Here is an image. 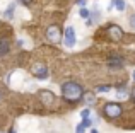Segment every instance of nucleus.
Wrapping results in <instances>:
<instances>
[{
  "label": "nucleus",
  "mask_w": 135,
  "mask_h": 133,
  "mask_svg": "<svg viewBox=\"0 0 135 133\" xmlns=\"http://www.w3.org/2000/svg\"><path fill=\"white\" fill-rule=\"evenodd\" d=\"M62 96H63V99H67L69 103H77V101L84 96V90L77 82H65L62 85Z\"/></svg>",
  "instance_id": "1"
},
{
  "label": "nucleus",
  "mask_w": 135,
  "mask_h": 133,
  "mask_svg": "<svg viewBox=\"0 0 135 133\" xmlns=\"http://www.w3.org/2000/svg\"><path fill=\"white\" fill-rule=\"evenodd\" d=\"M46 38L51 41L53 44H58L62 41V31H60L58 26H50L48 31H46Z\"/></svg>",
  "instance_id": "2"
},
{
  "label": "nucleus",
  "mask_w": 135,
  "mask_h": 133,
  "mask_svg": "<svg viewBox=\"0 0 135 133\" xmlns=\"http://www.w3.org/2000/svg\"><path fill=\"white\" fill-rule=\"evenodd\" d=\"M104 113H106V116H109V118H118L120 114L123 113V109H122V106L116 104V103H108L104 106Z\"/></svg>",
  "instance_id": "3"
},
{
  "label": "nucleus",
  "mask_w": 135,
  "mask_h": 133,
  "mask_svg": "<svg viewBox=\"0 0 135 133\" xmlns=\"http://www.w3.org/2000/svg\"><path fill=\"white\" fill-rule=\"evenodd\" d=\"M75 41H77L75 29H74V27H67V29H65V34H63V43H65V46L67 48L75 46Z\"/></svg>",
  "instance_id": "4"
},
{
  "label": "nucleus",
  "mask_w": 135,
  "mask_h": 133,
  "mask_svg": "<svg viewBox=\"0 0 135 133\" xmlns=\"http://www.w3.org/2000/svg\"><path fill=\"white\" fill-rule=\"evenodd\" d=\"M33 73H34L36 79H48V70H46V66L41 65V63L33 65Z\"/></svg>",
  "instance_id": "5"
},
{
  "label": "nucleus",
  "mask_w": 135,
  "mask_h": 133,
  "mask_svg": "<svg viewBox=\"0 0 135 133\" xmlns=\"http://www.w3.org/2000/svg\"><path fill=\"white\" fill-rule=\"evenodd\" d=\"M108 33H109V36H111V39H113V41H120V39L123 38V31H122V27H120V26H115V24L108 27Z\"/></svg>",
  "instance_id": "6"
},
{
  "label": "nucleus",
  "mask_w": 135,
  "mask_h": 133,
  "mask_svg": "<svg viewBox=\"0 0 135 133\" xmlns=\"http://www.w3.org/2000/svg\"><path fill=\"white\" fill-rule=\"evenodd\" d=\"M116 96H118V99H125V97L128 96V89H127L125 84H120V85L116 87Z\"/></svg>",
  "instance_id": "7"
},
{
  "label": "nucleus",
  "mask_w": 135,
  "mask_h": 133,
  "mask_svg": "<svg viewBox=\"0 0 135 133\" xmlns=\"http://www.w3.org/2000/svg\"><path fill=\"white\" fill-rule=\"evenodd\" d=\"M113 7H115L116 10H120V12H123V10L127 9V5H125V2H123V0H111L109 9H113Z\"/></svg>",
  "instance_id": "8"
},
{
  "label": "nucleus",
  "mask_w": 135,
  "mask_h": 133,
  "mask_svg": "<svg viewBox=\"0 0 135 133\" xmlns=\"http://www.w3.org/2000/svg\"><path fill=\"white\" fill-rule=\"evenodd\" d=\"M41 99H45V104H46V106H51V104H53V99H55V97H53V94H51V92L45 90V92H41Z\"/></svg>",
  "instance_id": "9"
},
{
  "label": "nucleus",
  "mask_w": 135,
  "mask_h": 133,
  "mask_svg": "<svg viewBox=\"0 0 135 133\" xmlns=\"http://www.w3.org/2000/svg\"><path fill=\"white\" fill-rule=\"evenodd\" d=\"M84 101H86V104H87V106H92V104L96 103L94 94H92V92H84Z\"/></svg>",
  "instance_id": "10"
},
{
  "label": "nucleus",
  "mask_w": 135,
  "mask_h": 133,
  "mask_svg": "<svg viewBox=\"0 0 135 133\" xmlns=\"http://www.w3.org/2000/svg\"><path fill=\"white\" fill-rule=\"evenodd\" d=\"M7 51H9V43H7V39H2L0 41V57L7 55Z\"/></svg>",
  "instance_id": "11"
},
{
  "label": "nucleus",
  "mask_w": 135,
  "mask_h": 133,
  "mask_svg": "<svg viewBox=\"0 0 135 133\" xmlns=\"http://www.w3.org/2000/svg\"><path fill=\"white\" fill-rule=\"evenodd\" d=\"M122 63L123 62H122L120 57H113L111 60H109V66H122Z\"/></svg>",
  "instance_id": "12"
},
{
  "label": "nucleus",
  "mask_w": 135,
  "mask_h": 133,
  "mask_svg": "<svg viewBox=\"0 0 135 133\" xmlns=\"http://www.w3.org/2000/svg\"><path fill=\"white\" fill-rule=\"evenodd\" d=\"M14 7H16V3H10V7H9V9H7V12H5L7 19H12V14H14Z\"/></svg>",
  "instance_id": "13"
},
{
  "label": "nucleus",
  "mask_w": 135,
  "mask_h": 133,
  "mask_svg": "<svg viewBox=\"0 0 135 133\" xmlns=\"http://www.w3.org/2000/svg\"><path fill=\"white\" fill-rule=\"evenodd\" d=\"M80 116H82V120H89V116H91V109H82Z\"/></svg>",
  "instance_id": "14"
},
{
  "label": "nucleus",
  "mask_w": 135,
  "mask_h": 133,
  "mask_svg": "<svg viewBox=\"0 0 135 133\" xmlns=\"http://www.w3.org/2000/svg\"><path fill=\"white\" fill-rule=\"evenodd\" d=\"M89 16L91 14H89L87 9H80V17H82V19H89Z\"/></svg>",
  "instance_id": "15"
},
{
  "label": "nucleus",
  "mask_w": 135,
  "mask_h": 133,
  "mask_svg": "<svg viewBox=\"0 0 135 133\" xmlns=\"http://www.w3.org/2000/svg\"><path fill=\"white\" fill-rule=\"evenodd\" d=\"M108 90H111L109 85H99L98 87V92H108Z\"/></svg>",
  "instance_id": "16"
},
{
  "label": "nucleus",
  "mask_w": 135,
  "mask_h": 133,
  "mask_svg": "<svg viewBox=\"0 0 135 133\" xmlns=\"http://www.w3.org/2000/svg\"><path fill=\"white\" fill-rule=\"evenodd\" d=\"M86 131V126H84V125H79V126L75 128V133H84Z\"/></svg>",
  "instance_id": "17"
},
{
  "label": "nucleus",
  "mask_w": 135,
  "mask_h": 133,
  "mask_svg": "<svg viewBox=\"0 0 135 133\" xmlns=\"http://www.w3.org/2000/svg\"><path fill=\"white\" fill-rule=\"evenodd\" d=\"M91 123H92L91 120H84V121H82V123H80V125H84V126L87 128V126H91Z\"/></svg>",
  "instance_id": "18"
},
{
  "label": "nucleus",
  "mask_w": 135,
  "mask_h": 133,
  "mask_svg": "<svg viewBox=\"0 0 135 133\" xmlns=\"http://www.w3.org/2000/svg\"><path fill=\"white\" fill-rule=\"evenodd\" d=\"M130 26H132V27H135V14H133L132 17H130Z\"/></svg>",
  "instance_id": "19"
},
{
  "label": "nucleus",
  "mask_w": 135,
  "mask_h": 133,
  "mask_svg": "<svg viewBox=\"0 0 135 133\" xmlns=\"http://www.w3.org/2000/svg\"><path fill=\"white\" fill-rule=\"evenodd\" d=\"M21 2H22L24 5H29V2H31V0H21Z\"/></svg>",
  "instance_id": "20"
},
{
  "label": "nucleus",
  "mask_w": 135,
  "mask_h": 133,
  "mask_svg": "<svg viewBox=\"0 0 135 133\" xmlns=\"http://www.w3.org/2000/svg\"><path fill=\"white\" fill-rule=\"evenodd\" d=\"M77 3H79V5H84V3H86V0H77Z\"/></svg>",
  "instance_id": "21"
},
{
  "label": "nucleus",
  "mask_w": 135,
  "mask_h": 133,
  "mask_svg": "<svg viewBox=\"0 0 135 133\" xmlns=\"http://www.w3.org/2000/svg\"><path fill=\"white\" fill-rule=\"evenodd\" d=\"M132 97H133V99H135V89L132 90Z\"/></svg>",
  "instance_id": "22"
},
{
  "label": "nucleus",
  "mask_w": 135,
  "mask_h": 133,
  "mask_svg": "<svg viewBox=\"0 0 135 133\" xmlns=\"http://www.w3.org/2000/svg\"><path fill=\"white\" fill-rule=\"evenodd\" d=\"M91 133H98V130H92V131H91Z\"/></svg>",
  "instance_id": "23"
},
{
  "label": "nucleus",
  "mask_w": 135,
  "mask_h": 133,
  "mask_svg": "<svg viewBox=\"0 0 135 133\" xmlns=\"http://www.w3.org/2000/svg\"><path fill=\"white\" fill-rule=\"evenodd\" d=\"M9 133H16V130H10V131H9Z\"/></svg>",
  "instance_id": "24"
},
{
  "label": "nucleus",
  "mask_w": 135,
  "mask_h": 133,
  "mask_svg": "<svg viewBox=\"0 0 135 133\" xmlns=\"http://www.w3.org/2000/svg\"><path fill=\"white\" fill-rule=\"evenodd\" d=\"M133 80H135V72H133Z\"/></svg>",
  "instance_id": "25"
},
{
  "label": "nucleus",
  "mask_w": 135,
  "mask_h": 133,
  "mask_svg": "<svg viewBox=\"0 0 135 133\" xmlns=\"http://www.w3.org/2000/svg\"><path fill=\"white\" fill-rule=\"evenodd\" d=\"M0 99H2V94H0Z\"/></svg>",
  "instance_id": "26"
}]
</instances>
